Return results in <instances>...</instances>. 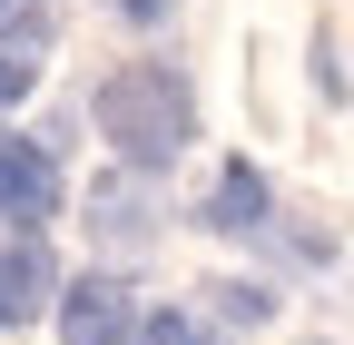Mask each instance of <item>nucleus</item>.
Segmentation results:
<instances>
[{
    "label": "nucleus",
    "mask_w": 354,
    "mask_h": 345,
    "mask_svg": "<svg viewBox=\"0 0 354 345\" xmlns=\"http://www.w3.org/2000/svg\"><path fill=\"white\" fill-rule=\"evenodd\" d=\"M88 128L118 148V168L167 178V168L197 148V79L177 60H118L99 89H88Z\"/></svg>",
    "instance_id": "obj_1"
},
{
    "label": "nucleus",
    "mask_w": 354,
    "mask_h": 345,
    "mask_svg": "<svg viewBox=\"0 0 354 345\" xmlns=\"http://www.w3.org/2000/svg\"><path fill=\"white\" fill-rule=\"evenodd\" d=\"M59 158H50V139H10L0 128V227H50L59 218Z\"/></svg>",
    "instance_id": "obj_2"
},
{
    "label": "nucleus",
    "mask_w": 354,
    "mask_h": 345,
    "mask_svg": "<svg viewBox=\"0 0 354 345\" xmlns=\"http://www.w3.org/2000/svg\"><path fill=\"white\" fill-rule=\"evenodd\" d=\"M138 306H128L118 276H69L59 286V345H138Z\"/></svg>",
    "instance_id": "obj_3"
},
{
    "label": "nucleus",
    "mask_w": 354,
    "mask_h": 345,
    "mask_svg": "<svg viewBox=\"0 0 354 345\" xmlns=\"http://www.w3.org/2000/svg\"><path fill=\"white\" fill-rule=\"evenodd\" d=\"M39 306H59V256L39 227H0V326H30Z\"/></svg>",
    "instance_id": "obj_4"
},
{
    "label": "nucleus",
    "mask_w": 354,
    "mask_h": 345,
    "mask_svg": "<svg viewBox=\"0 0 354 345\" xmlns=\"http://www.w3.org/2000/svg\"><path fill=\"white\" fill-rule=\"evenodd\" d=\"M197 227H207V237H266V227H276V188H266V168H256V158H227V168L207 178Z\"/></svg>",
    "instance_id": "obj_5"
},
{
    "label": "nucleus",
    "mask_w": 354,
    "mask_h": 345,
    "mask_svg": "<svg viewBox=\"0 0 354 345\" xmlns=\"http://www.w3.org/2000/svg\"><path fill=\"white\" fill-rule=\"evenodd\" d=\"M88 218H99L109 247H148V218H138V168H118V178L88 197Z\"/></svg>",
    "instance_id": "obj_6"
},
{
    "label": "nucleus",
    "mask_w": 354,
    "mask_h": 345,
    "mask_svg": "<svg viewBox=\"0 0 354 345\" xmlns=\"http://www.w3.org/2000/svg\"><path fill=\"white\" fill-rule=\"evenodd\" d=\"M207 296H216V316H227V326H266V316H276V286H256V276H216Z\"/></svg>",
    "instance_id": "obj_7"
},
{
    "label": "nucleus",
    "mask_w": 354,
    "mask_h": 345,
    "mask_svg": "<svg viewBox=\"0 0 354 345\" xmlns=\"http://www.w3.org/2000/svg\"><path fill=\"white\" fill-rule=\"evenodd\" d=\"M39 89V39H0V109H20Z\"/></svg>",
    "instance_id": "obj_8"
},
{
    "label": "nucleus",
    "mask_w": 354,
    "mask_h": 345,
    "mask_svg": "<svg viewBox=\"0 0 354 345\" xmlns=\"http://www.w3.org/2000/svg\"><path fill=\"white\" fill-rule=\"evenodd\" d=\"M138 345H216V326H207V316H187V306H158V316L138 326Z\"/></svg>",
    "instance_id": "obj_9"
},
{
    "label": "nucleus",
    "mask_w": 354,
    "mask_h": 345,
    "mask_svg": "<svg viewBox=\"0 0 354 345\" xmlns=\"http://www.w3.org/2000/svg\"><path fill=\"white\" fill-rule=\"evenodd\" d=\"M167 10H177V0H118V20H138V30H158Z\"/></svg>",
    "instance_id": "obj_10"
}]
</instances>
